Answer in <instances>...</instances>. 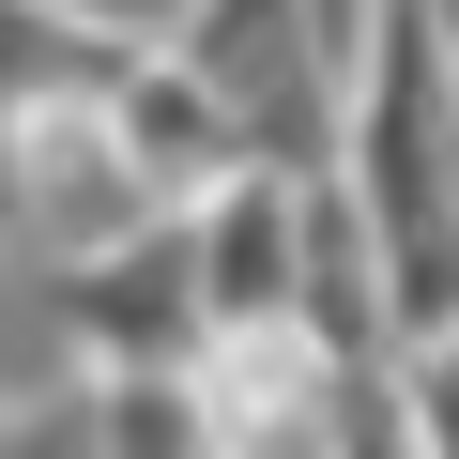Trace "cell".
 <instances>
[{
    "instance_id": "obj_5",
    "label": "cell",
    "mask_w": 459,
    "mask_h": 459,
    "mask_svg": "<svg viewBox=\"0 0 459 459\" xmlns=\"http://www.w3.org/2000/svg\"><path fill=\"white\" fill-rule=\"evenodd\" d=\"M0 230H16V108H0Z\"/></svg>"
},
{
    "instance_id": "obj_6",
    "label": "cell",
    "mask_w": 459,
    "mask_h": 459,
    "mask_svg": "<svg viewBox=\"0 0 459 459\" xmlns=\"http://www.w3.org/2000/svg\"><path fill=\"white\" fill-rule=\"evenodd\" d=\"M368 16H383V0H337V31H352V47H368Z\"/></svg>"
},
{
    "instance_id": "obj_2",
    "label": "cell",
    "mask_w": 459,
    "mask_h": 459,
    "mask_svg": "<svg viewBox=\"0 0 459 459\" xmlns=\"http://www.w3.org/2000/svg\"><path fill=\"white\" fill-rule=\"evenodd\" d=\"M169 62L246 123L261 169H337V138H352V62H368V47L337 31V0H184Z\"/></svg>"
},
{
    "instance_id": "obj_3",
    "label": "cell",
    "mask_w": 459,
    "mask_h": 459,
    "mask_svg": "<svg viewBox=\"0 0 459 459\" xmlns=\"http://www.w3.org/2000/svg\"><path fill=\"white\" fill-rule=\"evenodd\" d=\"M169 214H184V199H169V169L138 153L123 77H108V92H62V108H16V230H31V246L108 261V246H138V230H169Z\"/></svg>"
},
{
    "instance_id": "obj_1",
    "label": "cell",
    "mask_w": 459,
    "mask_h": 459,
    "mask_svg": "<svg viewBox=\"0 0 459 459\" xmlns=\"http://www.w3.org/2000/svg\"><path fill=\"white\" fill-rule=\"evenodd\" d=\"M383 276H398V337L459 322V16L444 0H383L368 62H352V138H337Z\"/></svg>"
},
{
    "instance_id": "obj_4",
    "label": "cell",
    "mask_w": 459,
    "mask_h": 459,
    "mask_svg": "<svg viewBox=\"0 0 459 459\" xmlns=\"http://www.w3.org/2000/svg\"><path fill=\"white\" fill-rule=\"evenodd\" d=\"M398 368H413V429H429V444H459V322L398 337Z\"/></svg>"
}]
</instances>
